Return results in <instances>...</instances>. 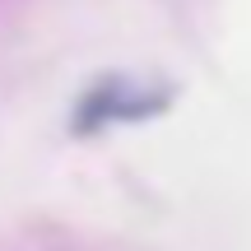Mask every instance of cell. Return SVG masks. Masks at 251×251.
Masks as SVG:
<instances>
[{"mask_svg": "<svg viewBox=\"0 0 251 251\" xmlns=\"http://www.w3.org/2000/svg\"><path fill=\"white\" fill-rule=\"evenodd\" d=\"M172 102L168 84H144L130 75H107L93 89H84L79 107H75V135H93L107 126H126V121H149Z\"/></svg>", "mask_w": 251, "mask_h": 251, "instance_id": "obj_1", "label": "cell"}]
</instances>
